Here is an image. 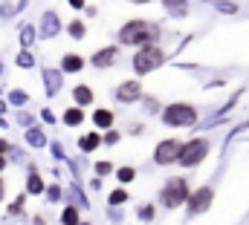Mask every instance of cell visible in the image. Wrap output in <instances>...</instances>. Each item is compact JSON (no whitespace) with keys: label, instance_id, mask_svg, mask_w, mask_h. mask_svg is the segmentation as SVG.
<instances>
[{"label":"cell","instance_id":"obj_19","mask_svg":"<svg viewBox=\"0 0 249 225\" xmlns=\"http://www.w3.org/2000/svg\"><path fill=\"white\" fill-rule=\"evenodd\" d=\"M124 199H127V193H124V191H113V193H110V205H122Z\"/></svg>","mask_w":249,"mask_h":225},{"label":"cell","instance_id":"obj_9","mask_svg":"<svg viewBox=\"0 0 249 225\" xmlns=\"http://www.w3.org/2000/svg\"><path fill=\"white\" fill-rule=\"evenodd\" d=\"M116 61V49L110 47V49H105V52H96V58H93V64L96 66H110Z\"/></svg>","mask_w":249,"mask_h":225},{"label":"cell","instance_id":"obj_8","mask_svg":"<svg viewBox=\"0 0 249 225\" xmlns=\"http://www.w3.org/2000/svg\"><path fill=\"white\" fill-rule=\"evenodd\" d=\"M139 81H127V84H122L119 90H116V96H119V101H124V104H130V101H136L139 98Z\"/></svg>","mask_w":249,"mask_h":225},{"label":"cell","instance_id":"obj_24","mask_svg":"<svg viewBox=\"0 0 249 225\" xmlns=\"http://www.w3.org/2000/svg\"><path fill=\"white\" fill-rule=\"evenodd\" d=\"M6 168V159H3V156H0V170Z\"/></svg>","mask_w":249,"mask_h":225},{"label":"cell","instance_id":"obj_14","mask_svg":"<svg viewBox=\"0 0 249 225\" xmlns=\"http://www.w3.org/2000/svg\"><path fill=\"white\" fill-rule=\"evenodd\" d=\"M75 101H78V104H90V101H93V93H90L87 87H75Z\"/></svg>","mask_w":249,"mask_h":225},{"label":"cell","instance_id":"obj_6","mask_svg":"<svg viewBox=\"0 0 249 225\" xmlns=\"http://www.w3.org/2000/svg\"><path fill=\"white\" fill-rule=\"evenodd\" d=\"M183 147L186 145H180V142H162L160 147H157V153H154V159L160 162V165H171V162H180V156H183Z\"/></svg>","mask_w":249,"mask_h":225},{"label":"cell","instance_id":"obj_27","mask_svg":"<svg viewBox=\"0 0 249 225\" xmlns=\"http://www.w3.org/2000/svg\"><path fill=\"white\" fill-rule=\"evenodd\" d=\"M133 3H148V0H133Z\"/></svg>","mask_w":249,"mask_h":225},{"label":"cell","instance_id":"obj_3","mask_svg":"<svg viewBox=\"0 0 249 225\" xmlns=\"http://www.w3.org/2000/svg\"><path fill=\"white\" fill-rule=\"evenodd\" d=\"M188 185L183 182V179H171L165 188H162V205L165 208H177V205H183V202H188Z\"/></svg>","mask_w":249,"mask_h":225},{"label":"cell","instance_id":"obj_21","mask_svg":"<svg viewBox=\"0 0 249 225\" xmlns=\"http://www.w3.org/2000/svg\"><path fill=\"white\" fill-rule=\"evenodd\" d=\"M133 176H136V173H133V168H122V170H119V179H122V182H130Z\"/></svg>","mask_w":249,"mask_h":225},{"label":"cell","instance_id":"obj_12","mask_svg":"<svg viewBox=\"0 0 249 225\" xmlns=\"http://www.w3.org/2000/svg\"><path fill=\"white\" fill-rule=\"evenodd\" d=\"M165 9H174V15H186L188 3L186 0H165Z\"/></svg>","mask_w":249,"mask_h":225},{"label":"cell","instance_id":"obj_15","mask_svg":"<svg viewBox=\"0 0 249 225\" xmlns=\"http://www.w3.org/2000/svg\"><path fill=\"white\" fill-rule=\"evenodd\" d=\"M93 147H99V136L96 133H90V136L81 139V150H93Z\"/></svg>","mask_w":249,"mask_h":225},{"label":"cell","instance_id":"obj_23","mask_svg":"<svg viewBox=\"0 0 249 225\" xmlns=\"http://www.w3.org/2000/svg\"><path fill=\"white\" fill-rule=\"evenodd\" d=\"M70 6H75V9H81V6H84V0H70Z\"/></svg>","mask_w":249,"mask_h":225},{"label":"cell","instance_id":"obj_25","mask_svg":"<svg viewBox=\"0 0 249 225\" xmlns=\"http://www.w3.org/2000/svg\"><path fill=\"white\" fill-rule=\"evenodd\" d=\"M3 150H6V142H0V153H3Z\"/></svg>","mask_w":249,"mask_h":225},{"label":"cell","instance_id":"obj_13","mask_svg":"<svg viewBox=\"0 0 249 225\" xmlns=\"http://www.w3.org/2000/svg\"><path fill=\"white\" fill-rule=\"evenodd\" d=\"M81 118H84V112H81V110H75V107H72V110H67V115H64V121H67L70 127L81 124Z\"/></svg>","mask_w":249,"mask_h":225},{"label":"cell","instance_id":"obj_16","mask_svg":"<svg viewBox=\"0 0 249 225\" xmlns=\"http://www.w3.org/2000/svg\"><path fill=\"white\" fill-rule=\"evenodd\" d=\"M26 188H29V191H32V193H38V191H41V188H44V185H41V179H38V176H35V173H32V176H29V179H26Z\"/></svg>","mask_w":249,"mask_h":225},{"label":"cell","instance_id":"obj_22","mask_svg":"<svg viewBox=\"0 0 249 225\" xmlns=\"http://www.w3.org/2000/svg\"><path fill=\"white\" fill-rule=\"evenodd\" d=\"M139 217H142V220H151V217H154V208H151V205H148V208H142V211H139Z\"/></svg>","mask_w":249,"mask_h":225},{"label":"cell","instance_id":"obj_18","mask_svg":"<svg viewBox=\"0 0 249 225\" xmlns=\"http://www.w3.org/2000/svg\"><path fill=\"white\" fill-rule=\"evenodd\" d=\"M70 35H72V38H84V23H78V20L70 23Z\"/></svg>","mask_w":249,"mask_h":225},{"label":"cell","instance_id":"obj_17","mask_svg":"<svg viewBox=\"0 0 249 225\" xmlns=\"http://www.w3.org/2000/svg\"><path fill=\"white\" fill-rule=\"evenodd\" d=\"M64 223L75 225V223H78V211H75V208H67V211H64Z\"/></svg>","mask_w":249,"mask_h":225},{"label":"cell","instance_id":"obj_26","mask_svg":"<svg viewBox=\"0 0 249 225\" xmlns=\"http://www.w3.org/2000/svg\"><path fill=\"white\" fill-rule=\"evenodd\" d=\"M0 196H3V182H0Z\"/></svg>","mask_w":249,"mask_h":225},{"label":"cell","instance_id":"obj_10","mask_svg":"<svg viewBox=\"0 0 249 225\" xmlns=\"http://www.w3.org/2000/svg\"><path fill=\"white\" fill-rule=\"evenodd\" d=\"M93 121H96V124L105 130V127H110V124H113V112H110V110H96Z\"/></svg>","mask_w":249,"mask_h":225},{"label":"cell","instance_id":"obj_4","mask_svg":"<svg viewBox=\"0 0 249 225\" xmlns=\"http://www.w3.org/2000/svg\"><path fill=\"white\" fill-rule=\"evenodd\" d=\"M206 153H209V142H206V139H194V142H188L186 147H183L180 165H186V168H194V165H200V162L206 159Z\"/></svg>","mask_w":249,"mask_h":225},{"label":"cell","instance_id":"obj_2","mask_svg":"<svg viewBox=\"0 0 249 225\" xmlns=\"http://www.w3.org/2000/svg\"><path fill=\"white\" fill-rule=\"evenodd\" d=\"M162 61H165V55H162V49H157V47H142L139 52H136V58H133V69L139 72V75H145V72H154L157 66H162Z\"/></svg>","mask_w":249,"mask_h":225},{"label":"cell","instance_id":"obj_11","mask_svg":"<svg viewBox=\"0 0 249 225\" xmlns=\"http://www.w3.org/2000/svg\"><path fill=\"white\" fill-rule=\"evenodd\" d=\"M81 66H84V61H81L78 55H67L64 58V69H67V72H78Z\"/></svg>","mask_w":249,"mask_h":225},{"label":"cell","instance_id":"obj_1","mask_svg":"<svg viewBox=\"0 0 249 225\" xmlns=\"http://www.w3.org/2000/svg\"><path fill=\"white\" fill-rule=\"evenodd\" d=\"M160 35V29L154 26V23H145V20H130V23H124L122 32H119V38H122V44L127 47H145V44H151L154 38Z\"/></svg>","mask_w":249,"mask_h":225},{"label":"cell","instance_id":"obj_5","mask_svg":"<svg viewBox=\"0 0 249 225\" xmlns=\"http://www.w3.org/2000/svg\"><path fill=\"white\" fill-rule=\"evenodd\" d=\"M162 118L171 127H186V124H191L197 118V112H194V107H188V104H171L168 110L162 112Z\"/></svg>","mask_w":249,"mask_h":225},{"label":"cell","instance_id":"obj_20","mask_svg":"<svg viewBox=\"0 0 249 225\" xmlns=\"http://www.w3.org/2000/svg\"><path fill=\"white\" fill-rule=\"evenodd\" d=\"M47 32H58V17L47 15Z\"/></svg>","mask_w":249,"mask_h":225},{"label":"cell","instance_id":"obj_7","mask_svg":"<svg viewBox=\"0 0 249 225\" xmlns=\"http://www.w3.org/2000/svg\"><path fill=\"white\" fill-rule=\"evenodd\" d=\"M209 205H212V188H200V191H194V193L188 196V208H191V214H203Z\"/></svg>","mask_w":249,"mask_h":225}]
</instances>
